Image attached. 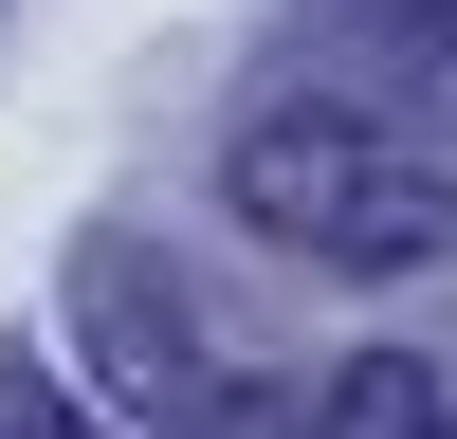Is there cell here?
I'll list each match as a JSON object with an SVG mask.
<instances>
[{
    "instance_id": "6da1fadb",
    "label": "cell",
    "mask_w": 457,
    "mask_h": 439,
    "mask_svg": "<svg viewBox=\"0 0 457 439\" xmlns=\"http://www.w3.org/2000/svg\"><path fill=\"white\" fill-rule=\"evenodd\" d=\"M256 238L329 256V275H403V256H457V110L439 92H293L220 146Z\"/></svg>"
},
{
    "instance_id": "7a4b0ae2",
    "label": "cell",
    "mask_w": 457,
    "mask_h": 439,
    "mask_svg": "<svg viewBox=\"0 0 457 439\" xmlns=\"http://www.w3.org/2000/svg\"><path fill=\"white\" fill-rule=\"evenodd\" d=\"M73 329L110 348V385H129V421H165V439H275V421H256L238 385H220V348L183 329V293L146 275L129 238H92V256H73Z\"/></svg>"
},
{
    "instance_id": "3957f363",
    "label": "cell",
    "mask_w": 457,
    "mask_h": 439,
    "mask_svg": "<svg viewBox=\"0 0 457 439\" xmlns=\"http://www.w3.org/2000/svg\"><path fill=\"white\" fill-rule=\"evenodd\" d=\"M312 439H457V402H439V366H403V348H366V366H329V402H312Z\"/></svg>"
},
{
    "instance_id": "277c9868",
    "label": "cell",
    "mask_w": 457,
    "mask_h": 439,
    "mask_svg": "<svg viewBox=\"0 0 457 439\" xmlns=\"http://www.w3.org/2000/svg\"><path fill=\"white\" fill-rule=\"evenodd\" d=\"M0 439H110V421H92V402H73L37 348H0Z\"/></svg>"
},
{
    "instance_id": "5b68a950",
    "label": "cell",
    "mask_w": 457,
    "mask_h": 439,
    "mask_svg": "<svg viewBox=\"0 0 457 439\" xmlns=\"http://www.w3.org/2000/svg\"><path fill=\"white\" fill-rule=\"evenodd\" d=\"M366 19H385L403 55H457V0H366Z\"/></svg>"
}]
</instances>
